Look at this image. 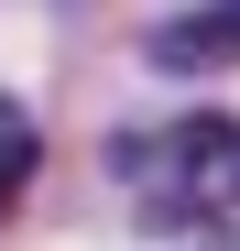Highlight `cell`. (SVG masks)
<instances>
[{
  "mask_svg": "<svg viewBox=\"0 0 240 251\" xmlns=\"http://www.w3.org/2000/svg\"><path fill=\"white\" fill-rule=\"evenodd\" d=\"M120 186H142V219L153 229H186V219H240V120L218 109H186L164 131H131L109 142Z\"/></svg>",
  "mask_w": 240,
  "mask_h": 251,
  "instance_id": "1",
  "label": "cell"
},
{
  "mask_svg": "<svg viewBox=\"0 0 240 251\" xmlns=\"http://www.w3.org/2000/svg\"><path fill=\"white\" fill-rule=\"evenodd\" d=\"M164 76H208V66H240V0H208V11H186V22H153V44H142Z\"/></svg>",
  "mask_w": 240,
  "mask_h": 251,
  "instance_id": "2",
  "label": "cell"
},
{
  "mask_svg": "<svg viewBox=\"0 0 240 251\" xmlns=\"http://www.w3.org/2000/svg\"><path fill=\"white\" fill-rule=\"evenodd\" d=\"M33 164H44V131L22 120V99H0V219L22 207V186H33Z\"/></svg>",
  "mask_w": 240,
  "mask_h": 251,
  "instance_id": "3",
  "label": "cell"
}]
</instances>
